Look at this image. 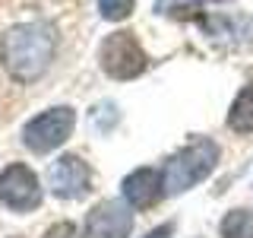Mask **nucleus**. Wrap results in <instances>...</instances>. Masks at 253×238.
<instances>
[{
    "label": "nucleus",
    "instance_id": "obj_1",
    "mask_svg": "<svg viewBox=\"0 0 253 238\" xmlns=\"http://www.w3.org/2000/svg\"><path fill=\"white\" fill-rule=\"evenodd\" d=\"M54 54H57V32L44 19L16 22L0 38V63L10 79L22 86L38 83L54 63Z\"/></svg>",
    "mask_w": 253,
    "mask_h": 238
},
{
    "label": "nucleus",
    "instance_id": "obj_2",
    "mask_svg": "<svg viewBox=\"0 0 253 238\" xmlns=\"http://www.w3.org/2000/svg\"><path fill=\"white\" fill-rule=\"evenodd\" d=\"M218 162V146L212 140H193L187 143L180 153H174L168 159V165H165L162 178H165V194H184L190 190L193 184H200V181L215 169Z\"/></svg>",
    "mask_w": 253,
    "mask_h": 238
},
{
    "label": "nucleus",
    "instance_id": "obj_3",
    "mask_svg": "<svg viewBox=\"0 0 253 238\" xmlns=\"http://www.w3.org/2000/svg\"><path fill=\"white\" fill-rule=\"evenodd\" d=\"M73 127H76V111L70 105L47 108L22 127V143H26L32 153H51V149L67 143Z\"/></svg>",
    "mask_w": 253,
    "mask_h": 238
},
{
    "label": "nucleus",
    "instance_id": "obj_4",
    "mask_svg": "<svg viewBox=\"0 0 253 238\" xmlns=\"http://www.w3.org/2000/svg\"><path fill=\"white\" fill-rule=\"evenodd\" d=\"M101 70L114 79H133L149 67V58L133 32H111L98 48Z\"/></svg>",
    "mask_w": 253,
    "mask_h": 238
},
{
    "label": "nucleus",
    "instance_id": "obj_5",
    "mask_svg": "<svg viewBox=\"0 0 253 238\" xmlns=\"http://www.w3.org/2000/svg\"><path fill=\"white\" fill-rule=\"evenodd\" d=\"M0 203L16 213L38 210V203H42V181H38V175L22 162L6 165L0 172Z\"/></svg>",
    "mask_w": 253,
    "mask_h": 238
},
{
    "label": "nucleus",
    "instance_id": "obj_6",
    "mask_svg": "<svg viewBox=\"0 0 253 238\" xmlns=\"http://www.w3.org/2000/svg\"><path fill=\"white\" fill-rule=\"evenodd\" d=\"M47 184H51V194L63 200H79L92 187V169L79 156H60L47 172Z\"/></svg>",
    "mask_w": 253,
    "mask_h": 238
},
{
    "label": "nucleus",
    "instance_id": "obj_7",
    "mask_svg": "<svg viewBox=\"0 0 253 238\" xmlns=\"http://www.w3.org/2000/svg\"><path fill=\"white\" fill-rule=\"evenodd\" d=\"M133 232V213L121 200H101L85 216V238H126Z\"/></svg>",
    "mask_w": 253,
    "mask_h": 238
},
{
    "label": "nucleus",
    "instance_id": "obj_8",
    "mask_svg": "<svg viewBox=\"0 0 253 238\" xmlns=\"http://www.w3.org/2000/svg\"><path fill=\"white\" fill-rule=\"evenodd\" d=\"M124 200L133 206V210H149L162 200L165 194V178L155 169H136L124 178Z\"/></svg>",
    "mask_w": 253,
    "mask_h": 238
},
{
    "label": "nucleus",
    "instance_id": "obj_9",
    "mask_svg": "<svg viewBox=\"0 0 253 238\" xmlns=\"http://www.w3.org/2000/svg\"><path fill=\"white\" fill-rule=\"evenodd\" d=\"M200 26L228 48H250L253 45L250 16H200Z\"/></svg>",
    "mask_w": 253,
    "mask_h": 238
},
{
    "label": "nucleus",
    "instance_id": "obj_10",
    "mask_svg": "<svg viewBox=\"0 0 253 238\" xmlns=\"http://www.w3.org/2000/svg\"><path fill=\"white\" fill-rule=\"evenodd\" d=\"M228 127L234 133H250L253 130V83H247L237 92L231 111H228Z\"/></svg>",
    "mask_w": 253,
    "mask_h": 238
},
{
    "label": "nucleus",
    "instance_id": "obj_11",
    "mask_svg": "<svg viewBox=\"0 0 253 238\" xmlns=\"http://www.w3.org/2000/svg\"><path fill=\"white\" fill-rule=\"evenodd\" d=\"M206 3H221V0H155V13L171 16V19H190Z\"/></svg>",
    "mask_w": 253,
    "mask_h": 238
},
{
    "label": "nucleus",
    "instance_id": "obj_12",
    "mask_svg": "<svg viewBox=\"0 0 253 238\" xmlns=\"http://www.w3.org/2000/svg\"><path fill=\"white\" fill-rule=\"evenodd\" d=\"M221 238H253V213L234 210L221 219Z\"/></svg>",
    "mask_w": 253,
    "mask_h": 238
},
{
    "label": "nucleus",
    "instance_id": "obj_13",
    "mask_svg": "<svg viewBox=\"0 0 253 238\" xmlns=\"http://www.w3.org/2000/svg\"><path fill=\"white\" fill-rule=\"evenodd\" d=\"M133 6H136V0H98V10L105 16L108 22H121L126 16L133 13Z\"/></svg>",
    "mask_w": 253,
    "mask_h": 238
},
{
    "label": "nucleus",
    "instance_id": "obj_14",
    "mask_svg": "<svg viewBox=\"0 0 253 238\" xmlns=\"http://www.w3.org/2000/svg\"><path fill=\"white\" fill-rule=\"evenodd\" d=\"M44 238H83V235H79V229L73 222H57V226H51L44 232Z\"/></svg>",
    "mask_w": 253,
    "mask_h": 238
},
{
    "label": "nucleus",
    "instance_id": "obj_15",
    "mask_svg": "<svg viewBox=\"0 0 253 238\" xmlns=\"http://www.w3.org/2000/svg\"><path fill=\"white\" fill-rule=\"evenodd\" d=\"M171 232H174V222H162L158 229H152V232H146L142 238H171Z\"/></svg>",
    "mask_w": 253,
    "mask_h": 238
},
{
    "label": "nucleus",
    "instance_id": "obj_16",
    "mask_svg": "<svg viewBox=\"0 0 253 238\" xmlns=\"http://www.w3.org/2000/svg\"><path fill=\"white\" fill-rule=\"evenodd\" d=\"M13 238H19V235H13Z\"/></svg>",
    "mask_w": 253,
    "mask_h": 238
}]
</instances>
